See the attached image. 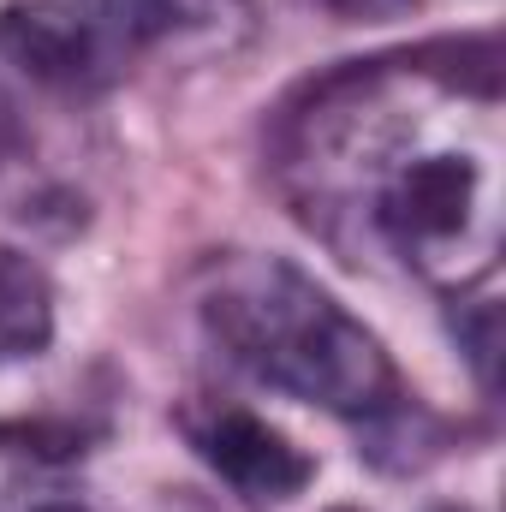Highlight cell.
I'll return each instance as SVG.
<instances>
[{
  "instance_id": "6da1fadb",
  "label": "cell",
  "mask_w": 506,
  "mask_h": 512,
  "mask_svg": "<svg viewBox=\"0 0 506 512\" xmlns=\"http://www.w3.org/2000/svg\"><path fill=\"white\" fill-rule=\"evenodd\" d=\"M274 185L346 262L465 292L501 256V36L346 60L280 102Z\"/></svg>"
},
{
  "instance_id": "7a4b0ae2",
  "label": "cell",
  "mask_w": 506,
  "mask_h": 512,
  "mask_svg": "<svg viewBox=\"0 0 506 512\" xmlns=\"http://www.w3.org/2000/svg\"><path fill=\"white\" fill-rule=\"evenodd\" d=\"M203 322L239 370L292 399L364 423L405 411V387L381 340L280 256L221 262L203 292Z\"/></svg>"
},
{
  "instance_id": "3957f363",
  "label": "cell",
  "mask_w": 506,
  "mask_h": 512,
  "mask_svg": "<svg viewBox=\"0 0 506 512\" xmlns=\"http://www.w3.org/2000/svg\"><path fill=\"white\" fill-rule=\"evenodd\" d=\"M179 429L191 441V453L245 501V507H280L292 495L310 489L316 477V459L286 441L274 423H262L245 405H227V399H191L179 411Z\"/></svg>"
},
{
  "instance_id": "277c9868",
  "label": "cell",
  "mask_w": 506,
  "mask_h": 512,
  "mask_svg": "<svg viewBox=\"0 0 506 512\" xmlns=\"http://www.w3.org/2000/svg\"><path fill=\"white\" fill-rule=\"evenodd\" d=\"M0 54L48 90H108L126 60L84 0H12L0 6Z\"/></svg>"
},
{
  "instance_id": "5b68a950",
  "label": "cell",
  "mask_w": 506,
  "mask_h": 512,
  "mask_svg": "<svg viewBox=\"0 0 506 512\" xmlns=\"http://www.w3.org/2000/svg\"><path fill=\"white\" fill-rule=\"evenodd\" d=\"M96 12V24L108 30V42L120 48V60H137L143 48L179 42V36H203L215 30L227 12H245V0H84Z\"/></svg>"
},
{
  "instance_id": "8992f818",
  "label": "cell",
  "mask_w": 506,
  "mask_h": 512,
  "mask_svg": "<svg viewBox=\"0 0 506 512\" xmlns=\"http://www.w3.org/2000/svg\"><path fill=\"white\" fill-rule=\"evenodd\" d=\"M54 340V280L36 256L0 245V364L36 358Z\"/></svg>"
},
{
  "instance_id": "52a82bcc",
  "label": "cell",
  "mask_w": 506,
  "mask_h": 512,
  "mask_svg": "<svg viewBox=\"0 0 506 512\" xmlns=\"http://www.w3.org/2000/svg\"><path fill=\"white\" fill-rule=\"evenodd\" d=\"M328 12H340V18H399V12H411L417 0H322Z\"/></svg>"
},
{
  "instance_id": "ba28073f",
  "label": "cell",
  "mask_w": 506,
  "mask_h": 512,
  "mask_svg": "<svg viewBox=\"0 0 506 512\" xmlns=\"http://www.w3.org/2000/svg\"><path fill=\"white\" fill-rule=\"evenodd\" d=\"M36 512H84V507H72V501H54V507H36Z\"/></svg>"
}]
</instances>
